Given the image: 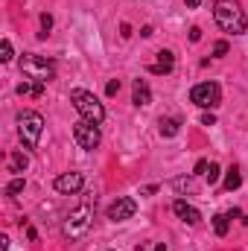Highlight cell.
<instances>
[{"label": "cell", "mask_w": 248, "mask_h": 251, "mask_svg": "<svg viewBox=\"0 0 248 251\" xmlns=\"http://www.w3.org/2000/svg\"><path fill=\"white\" fill-rule=\"evenodd\" d=\"M213 18H216L219 29L228 32V35L248 32V18H246V9L240 6V0H216L213 3Z\"/></svg>", "instance_id": "6da1fadb"}, {"label": "cell", "mask_w": 248, "mask_h": 251, "mask_svg": "<svg viewBox=\"0 0 248 251\" xmlns=\"http://www.w3.org/2000/svg\"><path fill=\"white\" fill-rule=\"evenodd\" d=\"M94 216H97V210H94L91 201L76 204V207L64 216L62 234L67 237V240H82V237H88V231L94 228Z\"/></svg>", "instance_id": "7a4b0ae2"}, {"label": "cell", "mask_w": 248, "mask_h": 251, "mask_svg": "<svg viewBox=\"0 0 248 251\" xmlns=\"http://www.w3.org/2000/svg\"><path fill=\"white\" fill-rule=\"evenodd\" d=\"M70 102H73V108L82 114V120H91V123H97V126L105 120V105H102L91 91L73 88V91H70Z\"/></svg>", "instance_id": "3957f363"}, {"label": "cell", "mask_w": 248, "mask_h": 251, "mask_svg": "<svg viewBox=\"0 0 248 251\" xmlns=\"http://www.w3.org/2000/svg\"><path fill=\"white\" fill-rule=\"evenodd\" d=\"M21 73L26 79H35V82H50L56 76V64L50 62L47 56H35V53H24L21 56Z\"/></svg>", "instance_id": "277c9868"}, {"label": "cell", "mask_w": 248, "mask_h": 251, "mask_svg": "<svg viewBox=\"0 0 248 251\" xmlns=\"http://www.w3.org/2000/svg\"><path fill=\"white\" fill-rule=\"evenodd\" d=\"M18 134L26 149H35L41 134H44V117L38 111H21L18 114Z\"/></svg>", "instance_id": "5b68a950"}, {"label": "cell", "mask_w": 248, "mask_h": 251, "mask_svg": "<svg viewBox=\"0 0 248 251\" xmlns=\"http://www.w3.org/2000/svg\"><path fill=\"white\" fill-rule=\"evenodd\" d=\"M190 102H196L198 108H216L222 102V88L216 82H198L190 91Z\"/></svg>", "instance_id": "8992f818"}, {"label": "cell", "mask_w": 248, "mask_h": 251, "mask_svg": "<svg viewBox=\"0 0 248 251\" xmlns=\"http://www.w3.org/2000/svg\"><path fill=\"white\" fill-rule=\"evenodd\" d=\"M73 140L79 143V149H97L99 146V140H102V134H99V126L91 123V120H79V123H73Z\"/></svg>", "instance_id": "52a82bcc"}, {"label": "cell", "mask_w": 248, "mask_h": 251, "mask_svg": "<svg viewBox=\"0 0 248 251\" xmlns=\"http://www.w3.org/2000/svg\"><path fill=\"white\" fill-rule=\"evenodd\" d=\"M134 210H137V201L128 199V196H120L117 201H111V207H108V219H111V222H125V219L134 216Z\"/></svg>", "instance_id": "ba28073f"}, {"label": "cell", "mask_w": 248, "mask_h": 251, "mask_svg": "<svg viewBox=\"0 0 248 251\" xmlns=\"http://www.w3.org/2000/svg\"><path fill=\"white\" fill-rule=\"evenodd\" d=\"M53 187H56V193H62V196H73V193H79V190L85 187V176L82 173H62L53 181Z\"/></svg>", "instance_id": "9c48e42d"}, {"label": "cell", "mask_w": 248, "mask_h": 251, "mask_svg": "<svg viewBox=\"0 0 248 251\" xmlns=\"http://www.w3.org/2000/svg\"><path fill=\"white\" fill-rule=\"evenodd\" d=\"M173 213H175L181 222H187V225H198V222H201V213H198L193 204H187L184 199H178V201L173 204Z\"/></svg>", "instance_id": "30bf717a"}, {"label": "cell", "mask_w": 248, "mask_h": 251, "mask_svg": "<svg viewBox=\"0 0 248 251\" xmlns=\"http://www.w3.org/2000/svg\"><path fill=\"white\" fill-rule=\"evenodd\" d=\"M155 56H158V59H155L152 67H149L155 76H164V73H173V70H175V56H173L170 50H158Z\"/></svg>", "instance_id": "8fae6325"}, {"label": "cell", "mask_w": 248, "mask_h": 251, "mask_svg": "<svg viewBox=\"0 0 248 251\" xmlns=\"http://www.w3.org/2000/svg\"><path fill=\"white\" fill-rule=\"evenodd\" d=\"M131 102L134 105H149L152 102V88H149L146 79H134V85H131Z\"/></svg>", "instance_id": "7c38bea8"}, {"label": "cell", "mask_w": 248, "mask_h": 251, "mask_svg": "<svg viewBox=\"0 0 248 251\" xmlns=\"http://www.w3.org/2000/svg\"><path fill=\"white\" fill-rule=\"evenodd\" d=\"M18 94H21V97H41V94H44V82L24 79V82L18 85Z\"/></svg>", "instance_id": "4fadbf2b"}, {"label": "cell", "mask_w": 248, "mask_h": 251, "mask_svg": "<svg viewBox=\"0 0 248 251\" xmlns=\"http://www.w3.org/2000/svg\"><path fill=\"white\" fill-rule=\"evenodd\" d=\"M29 167V158L21 152V149H15L12 155H9V173H24Z\"/></svg>", "instance_id": "5bb4252c"}, {"label": "cell", "mask_w": 248, "mask_h": 251, "mask_svg": "<svg viewBox=\"0 0 248 251\" xmlns=\"http://www.w3.org/2000/svg\"><path fill=\"white\" fill-rule=\"evenodd\" d=\"M161 134H164V137H175V134H178V128H181V123H178V120H175V117H161Z\"/></svg>", "instance_id": "9a60e30c"}, {"label": "cell", "mask_w": 248, "mask_h": 251, "mask_svg": "<svg viewBox=\"0 0 248 251\" xmlns=\"http://www.w3.org/2000/svg\"><path fill=\"white\" fill-rule=\"evenodd\" d=\"M228 228H231V216H228V213H216V216H213V231H216V237H225Z\"/></svg>", "instance_id": "2e32d148"}, {"label": "cell", "mask_w": 248, "mask_h": 251, "mask_svg": "<svg viewBox=\"0 0 248 251\" xmlns=\"http://www.w3.org/2000/svg\"><path fill=\"white\" fill-rule=\"evenodd\" d=\"M240 184H243V173H240V167H231L225 173V190H237Z\"/></svg>", "instance_id": "e0dca14e"}, {"label": "cell", "mask_w": 248, "mask_h": 251, "mask_svg": "<svg viewBox=\"0 0 248 251\" xmlns=\"http://www.w3.org/2000/svg\"><path fill=\"white\" fill-rule=\"evenodd\" d=\"M24 184H26V181H24L21 176H18V178H12V181L6 184V196H18V193L24 190Z\"/></svg>", "instance_id": "ac0fdd59"}, {"label": "cell", "mask_w": 248, "mask_h": 251, "mask_svg": "<svg viewBox=\"0 0 248 251\" xmlns=\"http://www.w3.org/2000/svg\"><path fill=\"white\" fill-rule=\"evenodd\" d=\"M0 62H12V41L9 38H3V44H0Z\"/></svg>", "instance_id": "d6986e66"}, {"label": "cell", "mask_w": 248, "mask_h": 251, "mask_svg": "<svg viewBox=\"0 0 248 251\" xmlns=\"http://www.w3.org/2000/svg\"><path fill=\"white\" fill-rule=\"evenodd\" d=\"M50 26H53V18L50 15H41V32H38V38H47L50 35Z\"/></svg>", "instance_id": "ffe728a7"}, {"label": "cell", "mask_w": 248, "mask_h": 251, "mask_svg": "<svg viewBox=\"0 0 248 251\" xmlns=\"http://www.w3.org/2000/svg\"><path fill=\"white\" fill-rule=\"evenodd\" d=\"M204 178H207L210 184H216V181H219V164H213V161H210V167H207V176H204Z\"/></svg>", "instance_id": "44dd1931"}, {"label": "cell", "mask_w": 248, "mask_h": 251, "mask_svg": "<svg viewBox=\"0 0 248 251\" xmlns=\"http://www.w3.org/2000/svg\"><path fill=\"white\" fill-rule=\"evenodd\" d=\"M225 53H228V41H216V44H213V56H216V59H222Z\"/></svg>", "instance_id": "7402d4cb"}, {"label": "cell", "mask_w": 248, "mask_h": 251, "mask_svg": "<svg viewBox=\"0 0 248 251\" xmlns=\"http://www.w3.org/2000/svg\"><path fill=\"white\" fill-rule=\"evenodd\" d=\"M105 94H108V97H114V94H120V79H111V82L105 85Z\"/></svg>", "instance_id": "603a6c76"}, {"label": "cell", "mask_w": 248, "mask_h": 251, "mask_svg": "<svg viewBox=\"0 0 248 251\" xmlns=\"http://www.w3.org/2000/svg\"><path fill=\"white\" fill-rule=\"evenodd\" d=\"M207 167H210L207 161H198V164H196V176H207Z\"/></svg>", "instance_id": "cb8c5ba5"}, {"label": "cell", "mask_w": 248, "mask_h": 251, "mask_svg": "<svg viewBox=\"0 0 248 251\" xmlns=\"http://www.w3.org/2000/svg\"><path fill=\"white\" fill-rule=\"evenodd\" d=\"M175 187L178 190H193V181H190V178H181V181H175Z\"/></svg>", "instance_id": "d4e9b609"}, {"label": "cell", "mask_w": 248, "mask_h": 251, "mask_svg": "<svg viewBox=\"0 0 248 251\" xmlns=\"http://www.w3.org/2000/svg\"><path fill=\"white\" fill-rule=\"evenodd\" d=\"M198 38H201V29H198V26H193V29H190V41H198Z\"/></svg>", "instance_id": "484cf974"}, {"label": "cell", "mask_w": 248, "mask_h": 251, "mask_svg": "<svg viewBox=\"0 0 248 251\" xmlns=\"http://www.w3.org/2000/svg\"><path fill=\"white\" fill-rule=\"evenodd\" d=\"M216 123V117H213V114H204V117H201V126H213Z\"/></svg>", "instance_id": "4316f807"}, {"label": "cell", "mask_w": 248, "mask_h": 251, "mask_svg": "<svg viewBox=\"0 0 248 251\" xmlns=\"http://www.w3.org/2000/svg\"><path fill=\"white\" fill-rule=\"evenodd\" d=\"M187 3V9H198V6H201V0H184Z\"/></svg>", "instance_id": "83f0119b"}, {"label": "cell", "mask_w": 248, "mask_h": 251, "mask_svg": "<svg viewBox=\"0 0 248 251\" xmlns=\"http://www.w3.org/2000/svg\"><path fill=\"white\" fill-rule=\"evenodd\" d=\"M0 251H9V237H0Z\"/></svg>", "instance_id": "f1b7e54d"}]
</instances>
